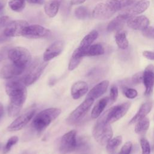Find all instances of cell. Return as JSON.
<instances>
[{
	"mask_svg": "<svg viewBox=\"0 0 154 154\" xmlns=\"http://www.w3.org/2000/svg\"><path fill=\"white\" fill-rule=\"evenodd\" d=\"M11 19L7 16H3L0 17V31L5 28L11 22Z\"/></svg>",
	"mask_w": 154,
	"mask_h": 154,
	"instance_id": "40",
	"label": "cell"
},
{
	"mask_svg": "<svg viewBox=\"0 0 154 154\" xmlns=\"http://www.w3.org/2000/svg\"><path fill=\"white\" fill-rule=\"evenodd\" d=\"M97 31L96 30H92L82 38L78 48H76L74 52L82 58L85 57V52L86 50L92 45V43L97 38Z\"/></svg>",
	"mask_w": 154,
	"mask_h": 154,
	"instance_id": "14",
	"label": "cell"
},
{
	"mask_svg": "<svg viewBox=\"0 0 154 154\" xmlns=\"http://www.w3.org/2000/svg\"><path fill=\"white\" fill-rule=\"evenodd\" d=\"M25 1H27L28 2L31 4H38V5L43 4L45 1V0H25Z\"/></svg>",
	"mask_w": 154,
	"mask_h": 154,
	"instance_id": "43",
	"label": "cell"
},
{
	"mask_svg": "<svg viewBox=\"0 0 154 154\" xmlns=\"http://www.w3.org/2000/svg\"><path fill=\"white\" fill-rule=\"evenodd\" d=\"M48 63L43 60H35L29 66L26 73L23 76L22 79L26 85H29L34 83L41 76Z\"/></svg>",
	"mask_w": 154,
	"mask_h": 154,
	"instance_id": "5",
	"label": "cell"
},
{
	"mask_svg": "<svg viewBox=\"0 0 154 154\" xmlns=\"http://www.w3.org/2000/svg\"><path fill=\"white\" fill-rule=\"evenodd\" d=\"M25 70V69L18 67L11 63L2 67L0 70V77L2 79H10L22 74Z\"/></svg>",
	"mask_w": 154,
	"mask_h": 154,
	"instance_id": "17",
	"label": "cell"
},
{
	"mask_svg": "<svg viewBox=\"0 0 154 154\" xmlns=\"http://www.w3.org/2000/svg\"><path fill=\"white\" fill-rule=\"evenodd\" d=\"M145 86V95L152 94L154 87V66L148 65L143 72V82Z\"/></svg>",
	"mask_w": 154,
	"mask_h": 154,
	"instance_id": "15",
	"label": "cell"
},
{
	"mask_svg": "<svg viewBox=\"0 0 154 154\" xmlns=\"http://www.w3.org/2000/svg\"><path fill=\"white\" fill-rule=\"evenodd\" d=\"M109 85V81L107 80H105L101 81L100 82L96 84L94 87H93L91 90L87 94L86 98L92 99L93 100L99 98L102 94H103Z\"/></svg>",
	"mask_w": 154,
	"mask_h": 154,
	"instance_id": "19",
	"label": "cell"
},
{
	"mask_svg": "<svg viewBox=\"0 0 154 154\" xmlns=\"http://www.w3.org/2000/svg\"><path fill=\"white\" fill-rule=\"evenodd\" d=\"M130 106L131 103L126 102L108 109L106 111L108 122L111 124L122 118L126 114Z\"/></svg>",
	"mask_w": 154,
	"mask_h": 154,
	"instance_id": "9",
	"label": "cell"
},
{
	"mask_svg": "<svg viewBox=\"0 0 154 154\" xmlns=\"http://www.w3.org/2000/svg\"><path fill=\"white\" fill-rule=\"evenodd\" d=\"M2 8H3V4H2V2L0 1V12H1V11L2 10Z\"/></svg>",
	"mask_w": 154,
	"mask_h": 154,
	"instance_id": "46",
	"label": "cell"
},
{
	"mask_svg": "<svg viewBox=\"0 0 154 154\" xmlns=\"http://www.w3.org/2000/svg\"><path fill=\"white\" fill-rule=\"evenodd\" d=\"M137 123L135 127V132L140 135L144 134L149 128L150 122L149 119L145 117Z\"/></svg>",
	"mask_w": 154,
	"mask_h": 154,
	"instance_id": "27",
	"label": "cell"
},
{
	"mask_svg": "<svg viewBox=\"0 0 154 154\" xmlns=\"http://www.w3.org/2000/svg\"><path fill=\"white\" fill-rule=\"evenodd\" d=\"M116 42L118 47L121 49H126L129 46L128 40L126 38V34L125 31H119L115 35Z\"/></svg>",
	"mask_w": 154,
	"mask_h": 154,
	"instance_id": "26",
	"label": "cell"
},
{
	"mask_svg": "<svg viewBox=\"0 0 154 154\" xmlns=\"http://www.w3.org/2000/svg\"><path fill=\"white\" fill-rule=\"evenodd\" d=\"M140 145L142 150V154H150V146L149 142L144 138L140 139Z\"/></svg>",
	"mask_w": 154,
	"mask_h": 154,
	"instance_id": "35",
	"label": "cell"
},
{
	"mask_svg": "<svg viewBox=\"0 0 154 154\" xmlns=\"http://www.w3.org/2000/svg\"><path fill=\"white\" fill-rule=\"evenodd\" d=\"M135 1V0H109L107 2L117 11L131 5Z\"/></svg>",
	"mask_w": 154,
	"mask_h": 154,
	"instance_id": "25",
	"label": "cell"
},
{
	"mask_svg": "<svg viewBox=\"0 0 154 154\" xmlns=\"http://www.w3.org/2000/svg\"><path fill=\"white\" fill-rule=\"evenodd\" d=\"M149 20L145 16H134L127 20L128 26L135 30H143L149 26Z\"/></svg>",
	"mask_w": 154,
	"mask_h": 154,
	"instance_id": "18",
	"label": "cell"
},
{
	"mask_svg": "<svg viewBox=\"0 0 154 154\" xmlns=\"http://www.w3.org/2000/svg\"><path fill=\"white\" fill-rule=\"evenodd\" d=\"M50 34V30L41 25H29L25 28L22 36L29 39H37L47 38Z\"/></svg>",
	"mask_w": 154,
	"mask_h": 154,
	"instance_id": "8",
	"label": "cell"
},
{
	"mask_svg": "<svg viewBox=\"0 0 154 154\" xmlns=\"http://www.w3.org/2000/svg\"><path fill=\"white\" fill-rule=\"evenodd\" d=\"M35 109L34 108L28 109L27 111L23 113L17 118H16L7 127V131L13 132L17 131L22 129L32 119L35 114Z\"/></svg>",
	"mask_w": 154,
	"mask_h": 154,
	"instance_id": "11",
	"label": "cell"
},
{
	"mask_svg": "<svg viewBox=\"0 0 154 154\" xmlns=\"http://www.w3.org/2000/svg\"><path fill=\"white\" fill-rule=\"evenodd\" d=\"M105 50L102 45L99 43L91 45L85 51V56H97L103 55Z\"/></svg>",
	"mask_w": 154,
	"mask_h": 154,
	"instance_id": "29",
	"label": "cell"
},
{
	"mask_svg": "<svg viewBox=\"0 0 154 154\" xmlns=\"http://www.w3.org/2000/svg\"><path fill=\"white\" fill-rule=\"evenodd\" d=\"M152 108V103L150 102H147L144 103H143L140 107L137 114L132 118V119L129 122V123L133 124V123H137L140 120L145 117L147 116V114L149 113V112L151 111Z\"/></svg>",
	"mask_w": 154,
	"mask_h": 154,
	"instance_id": "21",
	"label": "cell"
},
{
	"mask_svg": "<svg viewBox=\"0 0 154 154\" xmlns=\"http://www.w3.org/2000/svg\"><path fill=\"white\" fill-rule=\"evenodd\" d=\"M22 78H11L5 85V91L10 97L8 114L10 117L17 115L26 97V89Z\"/></svg>",
	"mask_w": 154,
	"mask_h": 154,
	"instance_id": "1",
	"label": "cell"
},
{
	"mask_svg": "<svg viewBox=\"0 0 154 154\" xmlns=\"http://www.w3.org/2000/svg\"><path fill=\"white\" fill-rule=\"evenodd\" d=\"M109 100V97H105L100 99L97 102V103L94 105V106L93 107L91 111V117L92 119H96L100 116L103 109L107 105V103Z\"/></svg>",
	"mask_w": 154,
	"mask_h": 154,
	"instance_id": "24",
	"label": "cell"
},
{
	"mask_svg": "<svg viewBox=\"0 0 154 154\" xmlns=\"http://www.w3.org/2000/svg\"><path fill=\"white\" fill-rule=\"evenodd\" d=\"M131 82L134 85H138L143 82V72H139L134 74L132 77Z\"/></svg>",
	"mask_w": 154,
	"mask_h": 154,
	"instance_id": "36",
	"label": "cell"
},
{
	"mask_svg": "<svg viewBox=\"0 0 154 154\" xmlns=\"http://www.w3.org/2000/svg\"><path fill=\"white\" fill-rule=\"evenodd\" d=\"M60 5V0H49L44 5L45 13L49 17H54L58 13Z\"/></svg>",
	"mask_w": 154,
	"mask_h": 154,
	"instance_id": "22",
	"label": "cell"
},
{
	"mask_svg": "<svg viewBox=\"0 0 154 154\" xmlns=\"http://www.w3.org/2000/svg\"><path fill=\"white\" fill-rule=\"evenodd\" d=\"M126 20V18L119 14L109 23L107 26V31L109 32L120 31V29L124 26Z\"/></svg>",
	"mask_w": 154,
	"mask_h": 154,
	"instance_id": "23",
	"label": "cell"
},
{
	"mask_svg": "<svg viewBox=\"0 0 154 154\" xmlns=\"http://www.w3.org/2000/svg\"><path fill=\"white\" fill-rule=\"evenodd\" d=\"M116 11L106 2L97 4L92 12L93 18L98 20H106L109 19Z\"/></svg>",
	"mask_w": 154,
	"mask_h": 154,
	"instance_id": "13",
	"label": "cell"
},
{
	"mask_svg": "<svg viewBox=\"0 0 154 154\" xmlns=\"http://www.w3.org/2000/svg\"><path fill=\"white\" fill-rule=\"evenodd\" d=\"M82 58L79 57V55H76L74 52H73L72 55L71 57V58L70 60L69 66H68V69L69 70H73L75 69H76L79 63H81Z\"/></svg>",
	"mask_w": 154,
	"mask_h": 154,
	"instance_id": "31",
	"label": "cell"
},
{
	"mask_svg": "<svg viewBox=\"0 0 154 154\" xmlns=\"http://www.w3.org/2000/svg\"><path fill=\"white\" fill-rule=\"evenodd\" d=\"M8 6L14 11H22L25 7V0H10Z\"/></svg>",
	"mask_w": 154,
	"mask_h": 154,
	"instance_id": "30",
	"label": "cell"
},
{
	"mask_svg": "<svg viewBox=\"0 0 154 154\" xmlns=\"http://www.w3.org/2000/svg\"><path fill=\"white\" fill-rule=\"evenodd\" d=\"M93 99L86 98L85 100L81 103L75 110H73L69 116L67 122L71 125L79 123L87 114L90 107L94 102Z\"/></svg>",
	"mask_w": 154,
	"mask_h": 154,
	"instance_id": "6",
	"label": "cell"
},
{
	"mask_svg": "<svg viewBox=\"0 0 154 154\" xmlns=\"http://www.w3.org/2000/svg\"><path fill=\"white\" fill-rule=\"evenodd\" d=\"M1 144L0 143V149H1Z\"/></svg>",
	"mask_w": 154,
	"mask_h": 154,
	"instance_id": "48",
	"label": "cell"
},
{
	"mask_svg": "<svg viewBox=\"0 0 154 154\" xmlns=\"http://www.w3.org/2000/svg\"><path fill=\"white\" fill-rule=\"evenodd\" d=\"M150 2L148 0H139L131 5L126 7L120 14L126 19L140 14L145 11L149 7Z\"/></svg>",
	"mask_w": 154,
	"mask_h": 154,
	"instance_id": "10",
	"label": "cell"
},
{
	"mask_svg": "<svg viewBox=\"0 0 154 154\" xmlns=\"http://www.w3.org/2000/svg\"><path fill=\"white\" fill-rule=\"evenodd\" d=\"M92 134L95 140L102 146L106 144L113 135L110 123L107 121L106 112H105L97 120L94 125Z\"/></svg>",
	"mask_w": 154,
	"mask_h": 154,
	"instance_id": "3",
	"label": "cell"
},
{
	"mask_svg": "<svg viewBox=\"0 0 154 154\" xmlns=\"http://www.w3.org/2000/svg\"><path fill=\"white\" fill-rule=\"evenodd\" d=\"M8 57L12 63L25 69L29 66L31 61L30 52L26 48L21 46L10 49L8 51Z\"/></svg>",
	"mask_w": 154,
	"mask_h": 154,
	"instance_id": "4",
	"label": "cell"
},
{
	"mask_svg": "<svg viewBox=\"0 0 154 154\" xmlns=\"http://www.w3.org/2000/svg\"><path fill=\"white\" fill-rule=\"evenodd\" d=\"M4 112V108H3V105L0 102V119L2 117V114Z\"/></svg>",
	"mask_w": 154,
	"mask_h": 154,
	"instance_id": "45",
	"label": "cell"
},
{
	"mask_svg": "<svg viewBox=\"0 0 154 154\" xmlns=\"http://www.w3.org/2000/svg\"><path fill=\"white\" fill-rule=\"evenodd\" d=\"M143 35L149 38H154V27L148 26L142 31Z\"/></svg>",
	"mask_w": 154,
	"mask_h": 154,
	"instance_id": "39",
	"label": "cell"
},
{
	"mask_svg": "<svg viewBox=\"0 0 154 154\" xmlns=\"http://www.w3.org/2000/svg\"><path fill=\"white\" fill-rule=\"evenodd\" d=\"M75 15L77 19L84 20L86 19L88 15V10L84 6H79L75 9Z\"/></svg>",
	"mask_w": 154,
	"mask_h": 154,
	"instance_id": "32",
	"label": "cell"
},
{
	"mask_svg": "<svg viewBox=\"0 0 154 154\" xmlns=\"http://www.w3.org/2000/svg\"><path fill=\"white\" fill-rule=\"evenodd\" d=\"M28 25V23L23 20L11 21L4 28V32L5 34L10 38L22 35L25 28Z\"/></svg>",
	"mask_w": 154,
	"mask_h": 154,
	"instance_id": "12",
	"label": "cell"
},
{
	"mask_svg": "<svg viewBox=\"0 0 154 154\" xmlns=\"http://www.w3.org/2000/svg\"><path fill=\"white\" fill-rule=\"evenodd\" d=\"M86 0H71L70 4L71 5H79L84 3Z\"/></svg>",
	"mask_w": 154,
	"mask_h": 154,
	"instance_id": "44",
	"label": "cell"
},
{
	"mask_svg": "<svg viewBox=\"0 0 154 154\" xmlns=\"http://www.w3.org/2000/svg\"><path fill=\"white\" fill-rule=\"evenodd\" d=\"M88 87L87 82L82 81H77L72 86V96L74 99H78L86 94L88 91Z\"/></svg>",
	"mask_w": 154,
	"mask_h": 154,
	"instance_id": "20",
	"label": "cell"
},
{
	"mask_svg": "<svg viewBox=\"0 0 154 154\" xmlns=\"http://www.w3.org/2000/svg\"><path fill=\"white\" fill-rule=\"evenodd\" d=\"M18 140H19V138L17 136H13V137H10L8 139V140L7 141L6 144L5 145V146L4 147V149L2 151L3 154L7 153L11 150V147L17 143Z\"/></svg>",
	"mask_w": 154,
	"mask_h": 154,
	"instance_id": "33",
	"label": "cell"
},
{
	"mask_svg": "<svg viewBox=\"0 0 154 154\" xmlns=\"http://www.w3.org/2000/svg\"><path fill=\"white\" fill-rule=\"evenodd\" d=\"M143 55L147 59L151 60H154V52H152V51H145L143 52Z\"/></svg>",
	"mask_w": 154,
	"mask_h": 154,
	"instance_id": "41",
	"label": "cell"
},
{
	"mask_svg": "<svg viewBox=\"0 0 154 154\" xmlns=\"http://www.w3.org/2000/svg\"><path fill=\"white\" fill-rule=\"evenodd\" d=\"M122 91L124 95L129 99H134L138 95V92L135 89L128 88L126 87H122Z\"/></svg>",
	"mask_w": 154,
	"mask_h": 154,
	"instance_id": "34",
	"label": "cell"
},
{
	"mask_svg": "<svg viewBox=\"0 0 154 154\" xmlns=\"http://www.w3.org/2000/svg\"><path fill=\"white\" fill-rule=\"evenodd\" d=\"M64 44L61 40H58L51 44L45 51L43 56V60L45 61H49L59 55L64 49Z\"/></svg>",
	"mask_w": 154,
	"mask_h": 154,
	"instance_id": "16",
	"label": "cell"
},
{
	"mask_svg": "<svg viewBox=\"0 0 154 154\" xmlns=\"http://www.w3.org/2000/svg\"><path fill=\"white\" fill-rule=\"evenodd\" d=\"M122 142V137L120 135L117 136L113 138H111L108 141L106 144V149L108 153L112 154L117 148L121 144Z\"/></svg>",
	"mask_w": 154,
	"mask_h": 154,
	"instance_id": "28",
	"label": "cell"
},
{
	"mask_svg": "<svg viewBox=\"0 0 154 154\" xmlns=\"http://www.w3.org/2000/svg\"><path fill=\"white\" fill-rule=\"evenodd\" d=\"M61 113V110L57 108H50L38 112L33 119L31 123L32 130L40 135Z\"/></svg>",
	"mask_w": 154,
	"mask_h": 154,
	"instance_id": "2",
	"label": "cell"
},
{
	"mask_svg": "<svg viewBox=\"0 0 154 154\" xmlns=\"http://www.w3.org/2000/svg\"><path fill=\"white\" fill-rule=\"evenodd\" d=\"M132 148V144L131 141H127L122 146L120 151L117 154H130Z\"/></svg>",
	"mask_w": 154,
	"mask_h": 154,
	"instance_id": "37",
	"label": "cell"
},
{
	"mask_svg": "<svg viewBox=\"0 0 154 154\" xmlns=\"http://www.w3.org/2000/svg\"><path fill=\"white\" fill-rule=\"evenodd\" d=\"M2 58H3V54L0 52V62L2 61Z\"/></svg>",
	"mask_w": 154,
	"mask_h": 154,
	"instance_id": "47",
	"label": "cell"
},
{
	"mask_svg": "<svg viewBox=\"0 0 154 154\" xmlns=\"http://www.w3.org/2000/svg\"><path fill=\"white\" fill-rule=\"evenodd\" d=\"M9 38H10V37H7L5 34V33L4 32V30L3 31H0V44L7 42Z\"/></svg>",
	"mask_w": 154,
	"mask_h": 154,
	"instance_id": "42",
	"label": "cell"
},
{
	"mask_svg": "<svg viewBox=\"0 0 154 154\" xmlns=\"http://www.w3.org/2000/svg\"><path fill=\"white\" fill-rule=\"evenodd\" d=\"M119 91L118 88L116 85H112L110 88V96L109 99L112 102H115L118 97Z\"/></svg>",
	"mask_w": 154,
	"mask_h": 154,
	"instance_id": "38",
	"label": "cell"
},
{
	"mask_svg": "<svg viewBox=\"0 0 154 154\" xmlns=\"http://www.w3.org/2000/svg\"><path fill=\"white\" fill-rule=\"evenodd\" d=\"M76 145V131L72 130L62 137L59 146L60 152L61 154H67L75 150Z\"/></svg>",
	"mask_w": 154,
	"mask_h": 154,
	"instance_id": "7",
	"label": "cell"
}]
</instances>
